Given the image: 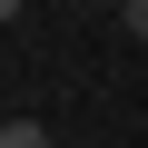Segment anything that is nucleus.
<instances>
[{
	"label": "nucleus",
	"mask_w": 148,
	"mask_h": 148,
	"mask_svg": "<svg viewBox=\"0 0 148 148\" xmlns=\"http://www.w3.org/2000/svg\"><path fill=\"white\" fill-rule=\"evenodd\" d=\"M0 148H49V128H40V119H10V128H0Z\"/></svg>",
	"instance_id": "1"
},
{
	"label": "nucleus",
	"mask_w": 148,
	"mask_h": 148,
	"mask_svg": "<svg viewBox=\"0 0 148 148\" xmlns=\"http://www.w3.org/2000/svg\"><path fill=\"white\" fill-rule=\"evenodd\" d=\"M119 30H128V40H148V0H128V10H119Z\"/></svg>",
	"instance_id": "2"
},
{
	"label": "nucleus",
	"mask_w": 148,
	"mask_h": 148,
	"mask_svg": "<svg viewBox=\"0 0 148 148\" xmlns=\"http://www.w3.org/2000/svg\"><path fill=\"white\" fill-rule=\"evenodd\" d=\"M0 20H20V0H0Z\"/></svg>",
	"instance_id": "3"
},
{
	"label": "nucleus",
	"mask_w": 148,
	"mask_h": 148,
	"mask_svg": "<svg viewBox=\"0 0 148 148\" xmlns=\"http://www.w3.org/2000/svg\"><path fill=\"white\" fill-rule=\"evenodd\" d=\"M109 10H128V0H109Z\"/></svg>",
	"instance_id": "4"
},
{
	"label": "nucleus",
	"mask_w": 148,
	"mask_h": 148,
	"mask_svg": "<svg viewBox=\"0 0 148 148\" xmlns=\"http://www.w3.org/2000/svg\"><path fill=\"white\" fill-rule=\"evenodd\" d=\"M0 128H10V109H0Z\"/></svg>",
	"instance_id": "5"
}]
</instances>
